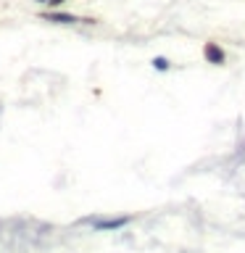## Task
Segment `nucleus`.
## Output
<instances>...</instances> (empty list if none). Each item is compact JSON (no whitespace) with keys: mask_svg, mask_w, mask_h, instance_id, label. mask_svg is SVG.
<instances>
[{"mask_svg":"<svg viewBox=\"0 0 245 253\" xmlns=\"http://www.w3.org/2000/svg\"><path fill=\"white\" fill-rule=\"evenodd\" d=\"M90 221L92 229H98V232H106V229H122L129 224V216H119V219H84Z\"/></svg>","mask_w":245,"mask_h":253,"instance_id":"f257e3e1","label":"nucleus"},{"mask_svg":"<svg viewBox=\"0 0 245 253\" xmlns=\"http://www.w3.org/2000/svg\"><path fill=\"white\" fill-rule=\"evenodd\" d=\"M37 3H50V0H37Z\"/></svg>","mask_w":245,"mask_h":253,"instance_id":"423d86ee","label":"nucleus"},{"mask_svg":"<svg viewBox=\"0 0 245 253\" xmlns=\"http://www.w3.org/2000/svg\"><path fill=\"white\" fill-rule=\"evenodd\" d=\"M45 19L55 21V24H74V21H79L77 16H71V13H45Z\"/></svg>","mask_w":245,"mask_h":253,"instance_id":"7ed1b4c3","label":"nucleus"},{"mask_svg":"<svg viewBox=\"0 0 245 253\" xmlns=\"http://www.w3.org/2000/svg\"><path fill=\"white\" fill-rule=\"evenodd\" d=\"M153 66H156L158 71H166V69H169V61H166L163 55H158V58H153Z\"/></svg>","mask_w":245,"mask_h":253,"instance_id":"20e7f679","label":"nucleus"},{"mask_svg":"<svg viewBox=\"0 0 245 253\" xmlns=\"http://www.w3.org/2000/svg\"><path fill=\"white\" fill-rule=\"evenodd\" d=\"M63 3V0H50V5H61Z\"/></svg>","mask_w":245,"mask_h":253,"instance_id":"39448f33","label":"nucleus"},{"mask_svg":"<svg viewBox=\"0 0 245 253\" xmlns=\"http://www.w3.org/2000/svg\"><path fill=\"white\" fill-rule=\"evenodd\" d=\"M203 53H205V58H208L211 63H224V50H221L219 45H213V42H205Z\"/></svg>","mask_w":245,"mask_h":253,"instance_id":"f03ea898","label":"nucleus"}]
</instances>
